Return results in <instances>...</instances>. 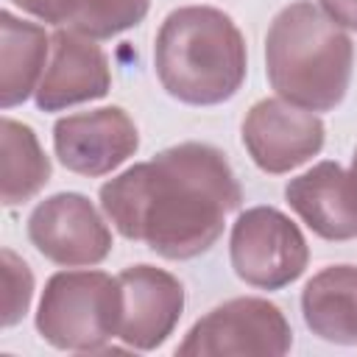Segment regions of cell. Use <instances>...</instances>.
Masks as SVG:
<instances>
[{
	"mask_svg": "<svg viewBox=\"0 0 357 357\" xmlns=\"http://www.w3.org/2000/svg\"><path fill=\"white\" fill-rule=\"evenodd\" d=\"M240 204L243 190L226 153L206 142L165 148L100 187V209L114 229L165 259L206 254Z\"/></svg>",
	"mask_w": 357,
	"mask_h": 357,
	"instance_id": "obj_1",
	"label": "cell"
},
{
	"mask_svg": "<svg viewBox=\"0 0 357 357\" xmlns=\"http://www.w3.org/2000/svg\"><path fill=\"white\" fill-rule=\"evenodd\" d=\"M153 67L170 98L190 106H215L234 98L245 81V39L220 8L181 6L159 25Z\"/></svg>",
	"mask_w": 357,
	"mask_h": 357,
	"instance_id": "obj_2",
	"label": "cell"
},
{
	"mask_svg": "<svg viewBox=\"0 0 357 357\" xmlns=\"http://www.w3.org/2000/svg\"><path fill=\"white\" fill-rule=\"evenodd\" d=\"M354 64L349 33L310 0L284 6L265 33V75L279 98L332 112L346 98Z\"/></svg>",
	"mask_w": 357,
	"mask_h": 357,
	"instance_id": "obj_3",
	"label": "cell"
},
{
	"mask_svg": "<svg viewBox=\"0 0 357 357\" xmlns=\"http://www.w3.org/2000/svg\"><path fill=\"white\" fill-rule=\"evenodd\" d=\"M123 315L120 279L103 271H59L47 279L36 332L64 351H103Z\"/></svg>",
	"mask_w": 357,
	"mask_h": 357,
	"instance_id": "obj_4",
	"label": "cell"
},
{
	"mask_svg": "<svg viewBox=\"0 0 357 357\" xmlns=\"http://www.w3.org/2000/svg\"><path fill=\"white\" fill-rule=\"evenodd\" d=\"M229 257L245 284L282 290L304 273L310 248L301 229L284 212L276 206H251L231 226Z\"/></svg>",
	"mask_w": 357,
	"mask_h": 357,
	"instance_id": "obj_5",
	"label": "cell"
},
{
	"mask_svg": "<svg viewBox=\"0 0 357 357\" xmlns=\"http://www.w3.org/2000/svg\"><path fill=\"white\" fill-rule=\"evenodd\" d=\"M293 346V329L284 312L257 296H243L218 304L198 318L184 340L176 346L181 357H212V354H259L282 357Z\"/></svg>",
	"mask_w": 357,
	"mask_h": 357,
	"instance_id": "obj_6",
	"label": "cell"
},
{
	"mask_svg": "<svg viewBox=\"0 0 357 357\" xmlns=\"http://www.w3.org/2000/svg\"><path fill=\"white\" fill-rule=\"evenodd\" d=\"M324 120L284 98H262L243 117V145L251 162L271 173L282 176L310 162L324 148Z\"/></svg>",
	"mask_w": 357,
	"mask_h": 357,
	"instance_id": "obj_7",
	"label": "cell"
},
{
	"mask_svg": "<svg viewBox=\"0 0 357 357\" xmlns=\"http://www.w3.org/2000/svg\"><path fill=\"white\" fill-rule=\"evenodd\" d=\"M33 248L64 268L98 265L112 251V231L95 204L81 192H56L28 215Z\"/></svg>",
	"mask_w": 357,
	"mask_h": 357,
	"instance_id": "obj_8",
	"label": "cell"
},
{
	"mask_svg": "<svg viewBox=\"0 0 357 357\" xmlns=\"http://www.w3.org/2000/svg\"><path fill=\"white\" fill-rule=\"evenodd\" d=\"M59 162L78 176H106L139 148V131L126 109L100 106L59 117L53 126Z\"/></svg>",
	"mask_w": 357,
	"mask_h": 357,
	"instance_id": "obj_9",
	"label": "cell"
},
{
	"mask_svg": "<svg viewBox=\"0 0 357 357\" xmlns=\"http://www.w3.org/2000/svg\"><path fill=\"white\" fill-rule=\"evenodd\" d=\"M117 279L123 290L117 337L137 351L159 349L184 312V284L153 265H131Z\"/></svg>",
	"mask_w": 357,
	"mask_h": 357,
	"instance_id": "obj_10",
	"label": "cell"
},
{
	"mask_svg": "<svg viewBox=\"0 0 357 357\" xmlns=\"http://www.w3.org/2000/svg\"><path fill=\"white\" fill-rule=\"evenodd\" d=\"M112 89V70L106 53L95 39L59 28L50 36V61L33 92L42 112H61L75 103L106 98Z\"/></svg>",
	"mask_w": 357,
	"mask_h": 357,
	"instance_id": "obj_11",
	"label": "cell"
},
{
	"mask_svg": "<svg viewBox=\"0 0 357 357\" xmlns=\"http://www.w3.org/2000/svg\"><path fill=\"white\" fill-rule=\"evenodd\" d=\"M290 209L324 240L357 237V178L337 162H318L284 187Z\"/></svg>",
	"mask_w": 357,
	"mask_h": 357,
	"instance_id": "obj_12",
	"label": "cell"
},
{
	"mask_svg": "<svg viewBox=\"0 0 357 357\" xmlns=\"http://www.w3.org/2000/svg\"><path fill=\"white\" fill-rule=\"evenodd\" d=\"M301 315L312 335L357 346V265H329L301 290Z\"/></svg>",
	"mask_w": 357,
	"mask_h": 357,
	"instance_id": "obj_13",
	"label": "cell"
},
{
	"mask_svg": "<svg viewBox=\"0 0 357 357\" xmlns=\"http://www.w3.org/2000/svg\"><path fill=\"white\" fill-rule=\"evenodd\" d=\"M50 53V36L42 25L0 11V106L11 109L25 103L42 75Z\"/></svg>",
	"mask_w": 357,
	"mask_h": 357,
	"instance_id": "obj_14",
	"label": "cell"
},
{
	"mask_svg": "<svg viewBox=\"0 0 357 357\" xmlns=\"http://www.w3.org/2000/svg\"><path fill=\"white\" fill-rule=\"evenodd\" d=\"M22 11L56 28L75 31L89 39H112L139 25L151 0H11Z\"/></svg>",
	"mask_w": 357,
	"mask_h": 357,
	"instance_id": "obj_15",
	"label": "cell"
},
{
	"mask_svg": "<svg viewBox=\"0 0 357 357\" xmlns=\"http://www.w3.org/2000/svg\"><path fill=\"white\" fill-rule=\"evenodd\" d=\"M3 148V204L20 206L31 201L50 181V159L42 151L31 126L3 117L0 120Z\"/></svg>",
	"mask_w": 357,
	"mask_h": 357,
	"instance_id": "obj_16",
	"label": "cell"
},
{
	"mask_svg": "<svg viewBox=\"0 0 357 357\" xmlns=\"http://www.w3.org/2000/svg\"><path fill=\"white\" fill-rule=\"evenodd\" d=\"M3 282H6V298H3V326H14L22 321V315L31 307L33 296V273L22 257H17L11 248H3Z\"/></svg>",
	"mask_w": 357,
	"mask_h": 357,
	"instance_id": "obj_17",
	"label": "cell"
},
{
	"mask_svg": "<svg viewBox=\"0 0 357 357\" xmlns=\"http://www.w3.org/2000/svg\"><path fill=\"white\" fill-rule=\"evenodd\" d=\"M321 11L335 20L340 28L357 31V0H318Z\"/></svg>",
	"mask_w": 357,
	"mask_h": 357,
	"instance_id": "obj_18",
	"label": "cell"
},
{
	"mask_svg": "<svg viewBox=\"0 0 357 357\" xmlns=\"http://www.w3.org/2000/svg\"><path fill=\"white\" fill-rule=\"evenodd\" d=\"M351 176L357 178V148H354V156H351Z\"/></svg>",
	"mask_w": 357,
	"mask_h": 357,
	"instance_id": "obj_19",
	"label": "cell"
}]
</instances>
